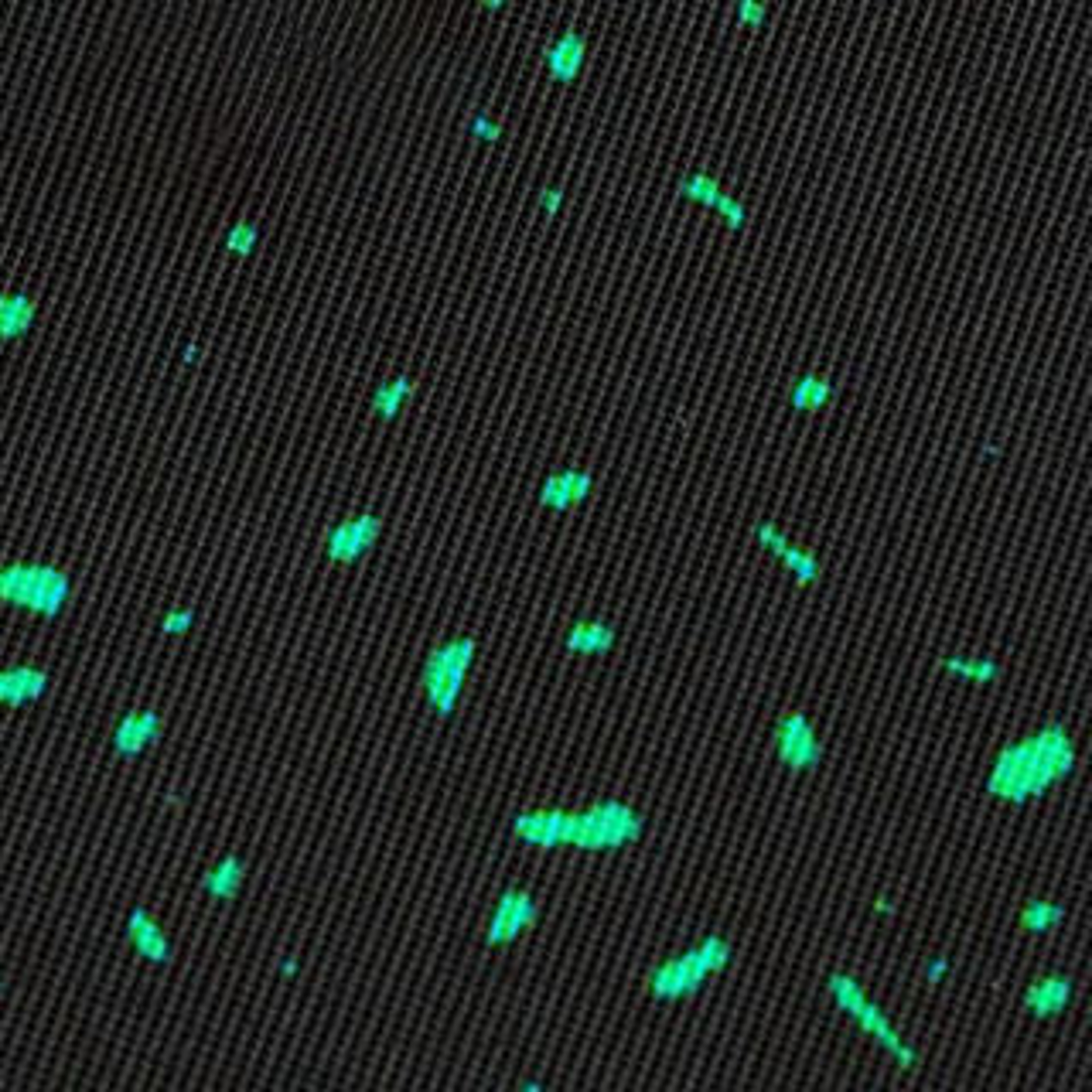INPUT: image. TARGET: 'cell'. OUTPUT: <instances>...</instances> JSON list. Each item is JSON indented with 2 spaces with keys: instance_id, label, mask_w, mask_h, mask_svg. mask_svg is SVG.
Instances as JSON below:
<instances>
[{
  "instance_id": "6da1fadb",
  "label": "cell",
  "mask_w": 1092,
  "mask_h": 1092,
  "mask_svg": "<svg viewBox=\"0 0 1092 1092\" xmlns=\"http://www.w3.org/2000/svg\"><path fill=\"white\" fill-rule=\"evenodd\" d=\"M1079 765L1076 737L1066 724H1041L1014 741H1007L994 754L991 772L984 779V792L1004 806H1028L1044 799L1054 786L1072 779Z\"/></svg>"
},
{
  "instance_id": "7a4b0ae2",
  "label": "cell",
  "mask_w": 1092,
  "mask_h": 1092,
  "mask_svg": "<svg viewBox=\"0 0 1092 1092\" xmlns=\"http://www.w3.org/2000/svg\"><path fill=\"white\" fill-rule=\"evenodd\" d=\"M734 963V942L721 936V932H707L697 942H689L679 953H669L659 959L656 966H649L646 973V994L656 1004H676L689 1001L704 991L711 979L727 973Z\"/></svg>"
},
{
  "instance_id": "3957f363",
  "label": "cell",
  "mask_w": 1092,
  "mask_h": 1092,
  "mask_svg": "<svg viewBox=\"0 0 1092 1092\" xmlns=\"http://www.w3.org/2000/svg\"><path fill=\"white\" fill-rule=\"evenodd\" d=\"M826 994H829V1001H833L836 1011L844 1017H851V1021L857 1024V1031H861L871 1044H877L884 1054H888L894 1066L904 1069V1072L919 1069V1048L904 1038L898 1024L888 1017V1011H884V1007L877 1004L871 994H867V987L854 973H847V969H829V973H826Z\"/></svg>"
},
{
  "instance_id": "277c9868",
  "label": "cell",
  "mask_w": 1092,
  "mask_h": 1092,
  "mask_svg": "<svg viewBox=\"0 0 1092 1092\" xmlns=\"http://www.w3.org/2000/svg\"><path fill=\"white\" fill-rule=\"evenodd\" d=\"M646 833H649V816L639 806H632V802L608 796L587 802L584 809H571L564 851L611 854L642 844Z\"/></svg>"
},
{
  "instance_id": "5b68a950",
  "label": "cell",
  "mask_w": 1092,
  "mask_h": 1092,
  "mask_svg": "<svg viewBox=\"0 0 1092 1092\" xmlns=\"http://www.w3.org/2000/svg\"><path fill=\"white\" fill-rule=\"evenodd\" d=\"M72 597V581L62 567L45 560H14L0 564V604L42 622H59Z\"/></svg>"
},
{
  "instance_id": "8992f818",
  "label": "cell",
  "mask_w": 1092,
  "mask_h": 1092,
  "mask_svg": "<svg viewBox=\"0 0 1092 1092\" xmlns=\"http://www.w3.org/2000/svg\"><path fill=\"white\" fill-rule=\"evenodd\" d=\"M475 659H479V639L475 636L444 639L441 646H434L424 656V666H420V689H424V700L434 717H441V721L454 717L457 700L464 694V683H468Z\"/></svg>"
},
{
  "instance_id": "52a82bcc",
  "label": "cell",
  "mask_w": 1092,
  "mask_h": 1092,
  "mask_svg": "<svg viewBox=\"0 0 1092 1092\" xmlns=\"http://www.w3.org/2000/svg\"><path fill=\"white\" fill-rule=\"evenodd\" d=\"M772 748L775 761L789 775H809L816 772L826 758L823 737H819L813 717L806 711H786L772 727Z\"/></svg>"
},
{
  "instance_id": "ba28073f",
  "label": "cell",
  "mask_w": 1092,
  "mask_h": 1092,
  "mask_svg": "<svg viewBox=\"0 0 1092 1092\" xmlns=\"http://www.w3.org/2000/svg\"><path fill=\"white\" fill-rule=\"evenodd\" d=\"M536 922H539V898L529 888H522V884H509V888L499 891L496 904H492L482 942L489 949H506L522 936H529L536 929Z\"/></svg>"
},
{
  "instance_id": "9c48e42d",
  "label": "cell",
  "mask_w": 1092,
  "mask_h": 1092,
  "mask_svg": "<svg viewBox=\"0 0 1092 1092\" xmlns=\"http://www.w3.org/2000/svg\"><path fill=\"white\" fill-rule=\"evenodd\" d=\"M382 533H386V522L379 512H356V516L335 519L324 533V557L339 567L362 564L379 547Z\"/></svg>"
},
{
  "instance_id": "30bf717a",
  "label": "cell",
  "mask_w": 1092,
  "mask_h": 1092,
  "mask_svg": "<svg viewBox=\"0 0 1092 1092\" xmlns=\"http://www.w3.org/2000/svg\"><path fill=\"white\" fill-rule=\"evenodd\" d=\"M754 543L761 547V554H769L775 564L786 571V577L799 587H813L823 577V564L809 547L796 543L786 529L775 519H758L754 522Z\"/></svg>"
},
{
  "instance_id": "8fae6325",
  "label": "cell",
  "mask_w": 1092,
  "mask_h": 1092,
  "mask_svg": "<svg viewBox=\"0 0 1092 1092\" xmlns=\"http://www.w3.org/2000/svg\"><path fill=\"white\" fill-rule=\"evenodd\" d=\"M567 806H529L512 813L509 829L519 844L533 847V851H564L567 844Z\"/></svg>"
},
{
  "instance_id": "7c38bea8",
  "label": "cell",
  "mask_w": 1092,
  "mask_h": 1092,
  "mask_svg": "<svg viewBox=\"0 0 1092 1092\" xmlns=\"http://www.w3.org/2000/svg\"><path fill=\"white\" fill-rule=\"evenodd\" d=\"M1076 1001V976L1051 969V973L1034 976L1021 991V1011L1031 1021H1059Z\"/></svg>"
},
{
  "instance_id": "4fadbf2b",
  "label": "cell",
  "mask_w": 1092,
  "mask_h": 1092,
  "mask_svg": "<svg viewBox=\"0 0 1092 1092\" xmlns=\"http://www.w3.org/2000/svg\"><path fill=\"white\" fill-rule=\"evenodd\" d=\"M594 492V475L587 468H560L550 471L543 485L536 492L539 509L554 512V516H567V512L581 509Z\"/></svg>"
},
{
  "instance_id": "5bb4252c",
  "label": "cell",
  "mask_w": 1092,
  "mask_h": 1092,
  "mask_svg": "<svg viewBox=\"0 0 1092 1092\" xmlns=\"http://www.w3.org/2000/svg\"><path fill=\"white\" fill-rule=\"evenodd\" d=\"M161 734H164L161 711L144 707V711H130V714L120 717L117 727H114V737H110V744H114L117 758L137 761L147 748H154V744L161 741Z\"/></svg>"
},
{
  "instance_id": "9a60e30c",
  "label": "cell",
  "mask_w": 1092,
  "mask_h": 1092,
  "mask_svg": "<svg viewBox=\"0 0 1092 1092\" xmlns=\"http://www.w3.org/2000/svg\"><path fill=\"white\" fill-rule=\"evenodd\" d=\"M127 939L134 946V953L151 966H167L174 956V946L167 939V932L161 929V922L154 919L144 904H134L127 912Z\"/></svg>"
},
{
  "instance_id": "2e32d148",
  "label": "cell",
  "mask_w": 1092,
  "mask_h": 1092,
  "mask_svg": "<svg viewBox=\"0 0 1092 1092\" xmlns=\"http://www.w3.org/2000/svg\"><path fill=\"white\" fill-rule=\"evenodd\" d=\"M618 625L608 618H577L567 625L564 632V649L567 656L577 659H604L618 649Z\"/></svg>"
},
{
  "instance_id": "e0dca14e",
  "label": "cell",
  "mask_w": 1092,
  "mask_h": 1092,
  "mask_svg": "<svg viewBox=\"0 0 1092 1092\" xmlns=\"http://www.w3.org/2000/svg\"><path fill=\"white\" fill-rule=\"evenodd\" d=\"M52 676L39 666H4L0 669V707H11V711H21V707H31L49 694Z\"/></svg>"
},
{
  "instance_id": "ac0fdd59",
  "label": "cell",
  "mask_w": 1092,
  "mask_h": 1092,
  "mask_svg": "<svg viewBox=\"0 0 1092 1092\" xmlns=\"http://www.w3.org/2000/svg\"><path fill=\"white\" fill-rule=\"evenodd\" d=\"M242 884H246V861L236 851H226L202 874L199 888L205 898H212L216 904H229L242 894Z\"/></svg>"
},
{
  "instance_id": "d6986e66",
  "label": "cell",
  "mask_w": 1092,
  "mask_h": 1092,
  "mask_svg": "<svg viewBox=\"0 0 1092 1092\" xmlns=\"http://www.w3.org/2000/svg\"><path fill=\"white\" fill-rule=\"evenodd\" d=\"M939 669L963 686H994L1004 676L1001 662L994 656H979V652H942Z\"/></svg>"
},
{
  "instance_id": "ffe728a7",
  "label": "cell",
  "mask_w": 1092,
  "mask_h": 1092,
  "mask_svg": "<svg viewBox=\"0 0 1092 1092\" xmlns=\"http://www.w3.org/2000/svg\"><path fill=\"white\" fill-rule=\"evenodd\" d=\"M1069 919V908L1054 898H1028L1017 912V926L1024 936H1051Z\"/></svg>"
},
{
  "instance_id": "44dd1931",
  "label": "cell",
  "mask_w": 1092,
  "mask_h": 1092,
  "mask_svg": "<svg viewBox=\"0 0 1092 1092\" xmlns=\"http://www.w3.org/2000/svg\"><path fill=\"white\" fill-rule=\"evenodd\" d=\"M34 324V301L24 294H0V342H17Z\"/></svg>"
},
{
  "instance_id": "7402d4cb",
  "label": "cell",
  "mask_w": 1092,
  "mask_h": 1092,
  "mask_svg": "<svg viewBox=\"0 0 1092 1092\" xmlns=\"http://www.w3.org/2000/svg\"><path fill=\"white\" fill-rule=\"evenodd\" d=\"M410 393H414V382H410L407 376L379 382V389L372 393V414H376L379 420H396L399 410L407 407Z\"/></svg>"
},
{
  "instance_id": "603a6c76",
  "label": "cell",
  "mask_w": 1092,
  "mask_h": 1092,
  "mask_svg": "<svg viewBox=\"0 0 1092 1092\" xmlns=\"http://www.w3.org/2000/svg\"><path fill=\"white\" fill-rule=\"evenodd\" d=\"M829 396H833V389H829V382H826V379H819V376H806V379H799V382H796V389H792V407H796V410H806V414H809V410L826 407V404H829Z\"/></svg>"
},
{
  "instance_id": "cb8c5ba5",
  "label": "cell",
  "mask_w": 1092,
  "mask_h": 1092,
  "mask_svg": "<svg viewBox=\"0 0 1092 1092\" xmlns=\"http://www.w3.org/2000/svg\"><path fill=\"white\" fill-rule=\"evenodd\" d=\"M199 625V608L192 604H181V608H167L161 618V636L164 639H185L189 632Z\"/></svg>"
},
{
  "instance_id": "d4e9b609",
  "label": "cell",
  "mask_w": 1092,
  "mask_h": 1092,
  "mask_svg": "<svg viewBox=\"0 0 1092 1092\" xmlns=\"http://www.w3.org/2000/svg\"><path fill=\"white\" fill-rule=\"evenodd\" d=\"M953 969V963H949V956H932L926 963V979L932 987H939L942 979H946V973Z\"/></svg>"
},
{
  "instance_id": "484cf974",
  "label": "cell",
  "mask_w": 1092,
  "mask_h": 1092,
  "mask_svg": "<svg viewBox=\"0 0 1092 1092\" xmlns=\"http://www.w3.org/2000/svg\"><path fill=\"white\" fill-rule=\"evenodd\" d=\"M280 973H284V976H297V963H294V959H284V963H280Z\"/></svg>"
},
{
  "instance_id": "4316f807",
  "label": "cell",
  "mask_w": 1092,
  "mask_h": 1092,
  "mask_svg": "<svg viewBox=\"0 0 1092 1092\" xmlns=\"http://www.w3.org/2000/svg\"><path fill=\"white\" fill-rule=\"evenodd\" d=\"M874 908H877V912H884V915H891V912H894V904H891L888 898H881V901L874 904Z\"/></svg>"
},
{
  "instance_id": "83f0119b",
  "label": "cell",
  "mask_w": 1092,
  "mask_h": 1092,
  "mask_svg": "<svg viewBox=\"0 0 1092 1092\" xmlns=\"http://www.w3.org/2000/svg\"><path fill=\"white\" fill-rule=\"evenodd\" d=\"M0 997H4V973H0Z\"/></svg>"
}]
</instances>
